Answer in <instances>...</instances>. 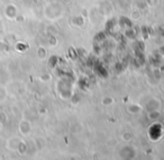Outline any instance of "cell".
Segmentation results:
<instances>
[{
  "mask_svg": "<svg viewBox=\"0 0 164 160\" xmlns=\"http://www.w3.org/2000/svg\"><path fill=\"white\" fill-rule=\"evenodd\" d=\"M6 49H7L6 45H5L2 42H0V52H2V50H6Z\"/></svg>",
  "mask_w": 164,
  "mask_h": 160,
  "instance_id": "obj_3",
  "label": "cell"
},
{
  "mask_svg": "<svg viewBox=\"0 0 164 160\" xmlns=\"http://www.w3.org/2000/svg\"><path fill=\"white\" fill-rule=\"evenodd\" d=\"M14 14H15V8H14L11 5L7 7V8H6V16H7V17H9V18H13Z\"/></svg>",
  "mask_w": 164,
  "mask_h": 160,
  "instance_id": "obj_1",
  "label": "cell"
},
{
  "mask_svg": "<svg viewBox=\"0 0 164 160\" xmlns=\"http://www.w3.org/2000/svg\"><path fill=\"white\" fill-rule=\"evenodd\" d=\"M0 122L1 123H5L6 122V114H5V112H0Z\"/></svg>",
  "mask_w": 164,
  "mask_h": 160,
  "instance_id": "obj_2",
  "label": "cell"
}]
</instances>
